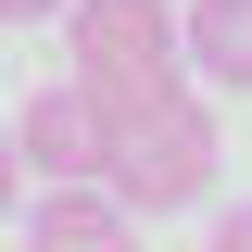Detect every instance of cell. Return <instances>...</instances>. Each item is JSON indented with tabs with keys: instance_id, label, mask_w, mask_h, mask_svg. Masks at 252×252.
<instances>
[{
	"instance_id": "6da1fadb",
	"label": "cell",
	"mask_w": 252,
	"mask_h": 252,
	"mask_svg": "<svg viewBox=\"0 0 252 252\" xmlns=\"http://www.w3.org/2000/svg\"><path fill=\"white\" fill-rule=\"evenodd\" d=\"M63 13H76V89L101 101V126H126V114H152V101L189 89L164 0H63Z\"/></svg>"
},
{
	"instance_id": "7a4b0ae2",
	"label": "cell",
	"mask_w": 252,
	"mask_h": 252,
	"mask_svg": "<svg viewBox=\"0 0 252 252\" xmlns=\"http://www.w3.org/2000/svg\"><path fill=\"white\" fill-rule=\"evenodd\" d=\"M215 177H227V139H215V114L189 89L152 101V114H126L114 152H101V189L126 215H189V202H215Z\"/></svg>"
},
{
	"instance_id": "3957f363",
	"label": "cell",
	"mask_w": 252,
	"mask_h": 252,
	"mask_svg": "<svg viewBox=\"0 0 252 252\" xmlns=\"http://www.w3.org/2000/svg\"><path fill=\"white\" fill-rule=\"evenodd\" d=\"M101 152H114V126H101V101L76 89V76H51V89L13 114V164H26L38 189L51 177H101Z\"/></svg>"
},
{
	"instance_id": "277c9868",
	"label": "cell",
	"mask_w": 252,
	"mask_h": 252,
	"mask_svg": "<svg viewBox=\"0 0 252 252\" xmlns=\"http://www.w3.org/2000/svg\"><path fill=\"white\" fill-rule=\"evenodd\" d=\"M26 252H139V215H126L101 177H51L26 215Z\"/></svg>"
},
{
	"instance_id": "5b68a950",
	"label": "cell",
	"mask_w": 252,
	"mask_h": 252,
	"mask_svg": "<svg viewBox=\"0 0 252 252\" xmlns=\"http://www.w3.org/2000/svg\"><path fill=\"white\" fill-rule=\"evenodd\" d=\"M177 63L202 89H252V0H189L177 13Z\"/></svg>"
},
{
	"instance_id": "8992f818",
	"label": "cell",
	"mask_w": 252,
	"mask_h": 252,
	"mask_svg": "<svg viewBox=\"0 0 252 252\" xmlns=\"http://www.w3.org/2000/svg\"><path fill=\"white\" fill-rule=\"evenodd\" d=\"M215 252H252V202H227V215H215Z\"/></svg>"
},
{
	"instance_id": "52a82bcc",
	"label": "cell",
	"mask_w": 252,
	"mask_h": 252,
	"mask_svg": "<svg viewBox=\"0 0 252 252\" xmlns=\"http://www.w3.org/2000/svg\"><path fill=\"white\" fill-rule=\"evenodd\" d=\"M26 202V164H13V126H0V215Z\"/></svg>"
},
{
	"instance_id": "ba28073f",
	"label": "cell",
	"mask_w": 252,
	"mask_h": 252,
	"mask_svg": "<svg viewBox=\"0 0 252 252\" xmlns=\"http://www.w3.org/2000/svg\"><path fill=\"white\" fill-rule=\"evenodd\" d=\"M51 13H63V0H0V26H51Z\"/></svg>"
}]
</instances>
